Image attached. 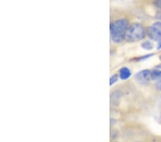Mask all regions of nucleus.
<instances>
[{"mask_svg":"<svg viewBox=\"0 0 161 142\" xmlns=\"http://www.w3.org/2000/svg\"><path fill=\"white\" fill-rule=\"evenodd\" d=\"M145 35V29L142 25L135 23L128 27L125 35V40L127 42H138L144 39Z\"/></svg>","mask_w":161,"mask_h":142,"instance_id":"f03ea898","label":"nucleus"},{"mask_svg":"<svg viewBox=\"0 0 161 142\" xmlns=\"http://www.w3.org/2000/svg\"><path fill=\"white\" fill-rule=\"evenodd\" d=\"M147 34L150 40L158 42H161V31L153 25L147 28Z\"/></svg>","mask_w":161,"mask_h":142,"instance_id":"20e7f679","label":"nucleus"},{"mask_svg":"<svg viewBox=\"0 0 161 142\" xmlns=\"http://www.w3.org/2000/svg\"><path fill=\"white\" fill-rule=\"evenodd\" d=\"M153 26H155L156 28H157L158 29V30H160L161 31V22H155L154 24L153 25Z\"/></svg>","mask_w":161,"mask_h":142,"instance_id":"9d476101","label":"nucleus"},{"mask_svg":"<svg viewBox=\"0 0 161 142\" xmlns=\"http://www.w3.org/2000/svg\"><path fill=\"white\" fill-rule=\"evenodd\" d=\"M135 79L140 84H147L151 79V72L149 70H143L135 75Z\"/></svg>","mask_w":161,"mask_h":142,"instance_id":"7ed1b4c3","label":"nucleus"},{"mask_svg":"<svg viewBox=\"0 0 161 142\" xmlns=\"http://www.w3.org/2000/svg\"><path fill=\"white\" fill-rule=\"evenodd\" d=\"M128 28V21L125 19H120L110 24V36L115 43H120L125 39V35Z\"/></svg>","mask_w":161,"mask_h":142,"instance_id":"f257e3e1","label":"nucleus"},{"mask_svg":"<svg viewBox=\"0 0 161 142\" xmlns=\"http://www.w3.org/2000/svg\"><path fill=\"white\" fill-rule=\"evenodd\" d=\"M119 76L120 78V79L123 80V81H125V80L128 79L131 76L130 70L128 68L126 67L122 68L120 70Z\"/></svg>","mask_w":161,"mask_h":142,"instance_id":"39448f33","label":"nucleus"},{"mask_svg":"<svg viewBox=\"0 0 161 142\" xmlns=\"http://www.w3.org/2000/svg\"><path fill=\"white\" fill-rule=\"evenodd\" d=\"M155 6L158 9H161V0H156L155 1Z\"/></svg>","mask_w":161,"mask_h":142,"instance_id":"1a4fd4ad","label":"nucleus"},{"mask_svg":"<svg viewBox=\"0 0 161 142\" xmlns=\"http://www.w3.org/2000/svg\"><path fill=\"white\" fill-rule=\"evenodd\" d=\"M141 46H142L143 49L146 50H151L153 49V48H154V45H153V42L149 41H145L144 42H143Z\"/></svg>","mask_w":161,"mask_h":142,"instance_id":"0eeeda50","label":"nucleus"},{"mask_svg":"<svg viewBox=\"0 0 161 142\" xmlns=\"http://www.w3.org/2000/svg\"><path fill=\"white\" fill-rule=\"evenodd\" d=\"M157 48H158V50L161 49V42H158V46H157Z\"/></svg>","mask_w":161,"mask_h":142,"instance_id":"ddd939ff","label":"nucleus"},{"mask_svg":"<svg viewBox=\"0 0 161 142\" xmlns=\"http://www.w3.org/2000/svg\"><path fill=\"white\" fill-rule=\"evenodd\" d=\"M156 18H157V19H160V20H161V12L158 13V14L156 15Z\"/></svg>","mask_w":161,"mask_h":142,"instance_id":"f8f14e48","label":"nucleus"},{"mask_svg":"<svg viewBox=\"0 0 161 142\" xmlns=\"http://www.w3.org/2000/svg\"><path fill=\"white\" fill-rule=\"evenodd\" d=\"M151 80L153 81H160L161 80V70H154L151 71Z\"/></svg>","mask_w":161,"mask_h":142,"instance_id":"423d86ee","label":"nucleus"},{"mask_svg":"<svg viewBox=\"0 0 161 142\" xmlns=\"http://www.w3.org/2000/svg\"><path fill=\"white\" fill-rule=\"evenodd\" d=\"M159 58H160V60H161V55L160 56V57H159Z\"/></svg>","mask_w":161,"mask_h":142,"instance_id":"2eb2a0df","label":"nucleus"},{"mask_svg":"<svg viewBox=\"0 0 161 142\" xmlns=\"http://www.w3.org/2000/svg\"><path fill=\"white\" fill-rule=\"evenodd\" d=\"M156 87L158 88L159 90L161 91V80L160 81H158V83H157V84H156Z\"/></svg>","mask_w":161,"mask_h":142,"instance_id":"9b49d317","label":"nucleus"},{"mask_svg":"<svg viewBox=\"0 0 161 142\" xmlns=\"http://www.w3.org/2000/svg\"><path fill=\"white\" fill-rule=\"evenodd\" d=\"M156 68L157 69H160V70H161V64H159V65H157Z\"/></svg>","mask_w":161,"mask_h":142,"instance_id":"4468645a","label":"nucleus"},{"mask_svg":"<svg viewBox=\"0 0 161 142\" xmlns=\"http://www.w3.org/2000/svg\"><path fill=\"white\" fill-rule=\"evenodd\" d=\"M118 76L116 75V74L112 75L110 79V85H112L113 84H115V83L118 81Z\"/></svg>","mask_w":161,"mask_h":142,"instance_id":"6e6552de","label":"nucleus"}]
</instances>
